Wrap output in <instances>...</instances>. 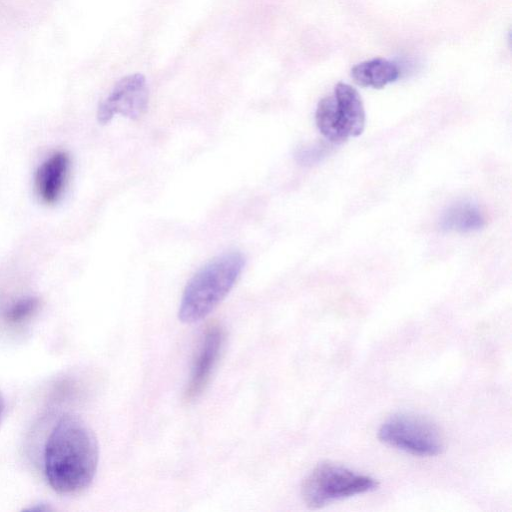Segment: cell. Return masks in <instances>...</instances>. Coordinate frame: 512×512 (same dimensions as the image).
I'll use <instances>...</instances> for the list:
<instances>
[{
  "label": "cell",
  "instance_id": "obj_1",
  "mask_svg": "<svg viewBox=\"0 0 512 512\" xmlns=\"http://www.w3.org/2000/svg\"><path fill=\"white\" fill-rule=\"evenodd\" d=\"M98 458V444L91 429L80 418L65 415L53 427L44 446L46 480L60 494H77L92 483Z\"/></svg>",
  "mask_w": 512,
  "mask_h": 512
},
{
  "label": "cell",
  "instance_id": "obj_2",
  "mask_svg": "<svg viewBox=\"0 0 512 512\" xmlns=\"http://www.w3.org/2000/svg\"><path fill=\"white\" fill-rule=\"evenodd\" d=\"M245 266L239 251H228L199 269L188 281L179 305L183 323H195L209 315L227 296Z\"/></svg>",
  "mask_w": 512,
  "mask_h": 512
},
{
  "label": "cell",
  "instance_id": "obj_3",
  "mask_svg": "<svg viewBox=\"0 0 512 512\" xmlns=\"http://www.w3.org/2000/svg\"><path fill=\"white\" fill-rule=\"evenodd\" d=\"M378 482L345 466L321 462L306 476L301 486L304 503L311 509L377 489Z\"/></svg>",
  "mask_w": 512,
  "mask_h": 512
},
{
  "label": "cell",
  "instance_id": "obj_4",
  "mask_svg": "<svg viewBox=\"0 0 512 512\" xmlns=\"http://www.w3.org/2000/svg\"><path fill=\"white\" fill-rule=\"evenodd\" d=\"M315 121L321 134L331 142L359 136L365 127V110L357 90L347 83H338L333 93L318 103Z\"/></svg>",
  "mask_w": 512,
  "mask_h": 512
},
{
  "label": "cell",
  "instance_id": "obj_5",
  "mask_svg": "<svg viewBox=\"0 0 512 512\" xmlns=\"http://www.w3.org/2000/svg\"><path fill=\"white\" fill-rule=\"evenodd\" d=\"M381 442L406 453L431 457L442 453L444 438L430 419L401 412L387 418L378 430Z\"/></svg>",
  "mask_w": 512,
  "mask_h": 512
},
{
  "label": "cell",
  "instance_id": "obj_6",
  "mask_svg": "<svg viewBox=\"0 0 512 512\" xmlns=\"http://www.w3.org/2000/svg\"><path fill=\"white\" fill-rule=\"evenodd\" d=\"M147 104L145 77L139 73L131 74L119 80L100 103L97 118L101 124L108 123L117 114L138 119L146 111Z\"/></svg>",
  "mask_w": 512,
  "mask_h": 512
},
{
  "label": "cell",
  "instance_id": "obj_7",
  "mask_svg": "<svg viewBox=\"0 0 512 512\" xmlns=\"http://www.w3.org/2000/svg\"><path fill=\"white\" fill-rule=\"evenodd\" d=\"M224 342V331L220 325H210L193 362L190 377L184 392L187 401L197 398L205 389L219 358Z\"/></svg>",
  "mask_w": 512,
  "mask_h": 512
},
{
  "label": "cell",
  "instance_id": "obj_8",
  "mask_svg": "<svg viewBox=\"0 0 512 512\" xmlns=\"http://www.w3.org/2000/svg\"><path fill=\"white\" fill-rule=\"evenodd\" d=\"M70 170V157L58 151L46 158L35 173V190L46 204H54L61 198Z\"/></svg>",
  "mask_w": 512,
  "mask_h": 512
},
{
  "label": "cell",
  "instance_id": "obj_9",
  "mask_svg": "<svg viewBox=\"0 0 512 512\" xmlns=\"http://www.w3.org/2000/svg\"><path fill=\"white\" fill-rule=\"evenodd\" d=\"M399 68L383 58L367 60L351 69L353 80L360 86L380 89L399 77Z\"/></svg>",
  "mask_w": 512,
  "mask_h": 512
},
{
  "label": "cell",
  "instance_id": "obj_10",
  "mask_svg": "<svg viewBox=\"0 0 512 512\" xmlns=\"http://www.w3.org/2000/svg\"><path fill=\"white\" fill-rule=\"evenodd\" d=\"M484 225L482 212L471 202L453 204L443 213L439 223L442 230L461 233L479 230Z\"/></svg>",
  "mask_w": 512,
  "mask_h": 512
},
{
  "label": "cell",
  "instance_id": "obj_11",
  "mask_svg": "<svg viewBox=\"0 0 512 512\" xmlns=\"http://www.w3.org/2000/svg\"><path fill=\"white\" fill-rule=\"evenodd\" d=\"M40 300L35 296H25L11 302L3 312L4 320L12 325L30 319L39 309Z\"/></svg>",
  "mask_w": 512,
  "mask_h": 512
},
{
  "label": "cell",
  "instance_id": "obj_12",
  "mask_svg": "<svg viewBox=\"0 0 512 512\" xmlns=\"http://www.w3.org/2000/svg\"><path fill=\"white\" fill-rule=\"evenodd\" d=\"M4 409H5V402H4V398L0 392V420L2 418V415L4 413Z\"/></svg>",
  "mask_w": 512,
  "mask_h": 512
}]
</instances>
